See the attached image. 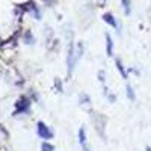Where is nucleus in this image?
I'll list each match as a JSON object with an SVG mask.
<instances>
[{
  "label": "nucleus",
  "mask_w": 151,
  "mask_h": 151,
  "mask_svg": "<svg viewBox=\"0 0 151 151\" xmlns=\"http://www.w3.org/2000/svg\"><path fill=\"white\" fill-rule=\"evenodd\" d=\"M40 134L41 136H45V137H50V133L45 130V125L44 124H40Z\"/></svg>",
  "instance_id": "obj_1"
}]
</instances>
